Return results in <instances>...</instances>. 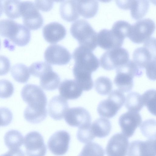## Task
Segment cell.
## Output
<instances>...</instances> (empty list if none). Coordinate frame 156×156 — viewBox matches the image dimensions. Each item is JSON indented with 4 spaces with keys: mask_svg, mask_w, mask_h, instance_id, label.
<instances>
[{
    "mask_svg": "<svg viewBox=\"0 0 156 156\" xmlns=\"http://www.w3.org/2000/svg\"><path fill=\"white\" fill-rule=\"evenodd\" d=\"M133 61L140 68L146 69V73L155 71V38L150 37L143 47L136 48L133 54Z\"/></svg>",
    "mask_w": 156,
    "mask_h": 156,
    "instance_id": "1",
    "label": "cell"
},
{
    "mask_svg": "<svg viewBox=\"0 0 156 156\" xmlns=\"http://www.w3.org/2000/svg\"><path fill=\"white\" fill-rule=\"evenodd\" d=\"M70 32L80 46L92 51L97 47V34L86 20L80 19L74 22L70 27Z\"/></svg>",
    "mask_w": 156,
    "mask_h": 156,
    "instance_id": "2",
    "label": "cell"
},
{
    "mask_svg": "<svg viewBox=\"0 0 156 156\" xmlns=\"http://www.w3.org/2000/svg\"><path fill=\"white\" fill-rule=\"evenodd\" d=\"M21 95L29 109L42 112H47V99L41 88L37 85L28 84L22 89Z\"/></svg>",
    "mask_w": 156,
    "mask_h": 156,
    "instance_id": "3",
    "label": "cell"
},
{
    "mask_svg": "<svg viewBox=\"0 0 156 156\" xmlns=\"http://www.w3.org/2000/svg\"><path fill=\"white\" fill-rule=\"evenodd\" d=\"M125 97L122 92L118 90L112 91L108 98L98 104L97 111L100 116L107 118L115 116L124 105Z\"/></svg>",
    "mask_w": 156,
    "mask_h": 156,
    "instance_id": "4",
    "label": "cell"
},
{
    "mask_svg": "<svg viewBox=\"0 0 156 156\" xmlns=\"http://www.w3.org/2000/svg\"><path fill=\"white\" fill-rule=\"evenodd\" d=\"M20 12L24 24L29 29L36 30L42 26L44 23L43 17L32 2H21Z\"/></svg>",
    "mask_w": 156,
    "mask_h": 156,
    "instance_id": "5",
    "label": "cell"
},
{
    "mask_svg": "<svg viewBox=\"0 0 156 156\" xmlns=\"http://www.w3.org/2000/svg\"><path fill=\"white\" fill-rule=\"evenodd\" d=\"M75 61L74 66L92 73L99 66L98 58L92 51L80 46L76 48L73 54Z\"/></svg>",
    "mask_w": 156,
    "mask_h": 156,
    "instance_id": "6",
    "label": "cell"
},
{
    "mask_svg": "<svg viewBox=\"0 0 156 156\" xmlns=\"http://www.w3.org/2000/svg\"><path fill=\"white\" fill-rule=\"evenodd\" d=\"M127 50L122 48L108 50L104 53L100 59L101 66L107 70H111L126 63L129 60Z\"/></svg>",
    "mask_w": 156,
    "mask_h": 156,
    "instance_id": "7",
    "label": "cell"
},
{
    "mask_svg": "<svg viewBox=\"0 0 156 156\" xmlns=\"http://www.w3.org/2000/svg\"><path fill=\"white\" fill-rule=\"evenodd\" d=\"M155 28L154 22L151 19L140 20L131 26L128 38L135 44L144 43L151 37Z\"/></svg>",
    "mask_w": 156,
    "mask_h": 156,
    "instance_id": "8",
    "label": "cell"
},
{
    "mask_svg": "<svg viewBox=\"0 0 156 156\" xmlns=\"http://www.w3.org/2000/svg\"><path fill=\"white\" fill-rule=\"evenodd\" d=\"M35 76L40 79V85L46 90L51 91L56 89L60 81L58 74L53 71L51 66L44 62L39 68Z\"/></svg>",
    "mask_w": 156,
    "mask_h": 156,
    "instance_id": "9",
    "label": "cell"
},
{
    "mask_svg": "<svg viewBox=\"0 0 156 156\" xmlns=\"http://www.w3.org/2000/svg\"><path fill=\"white\" fill-rule=\"evenodd\" d=\"M24 145L27 155L44 156L47 148L43 138L38 132L33 131L27 133L24 139Z\"/></svg>",
    "mask_w": 156,
    "mask_h": 156,
    "instance_id": "10",
    "label": "cell"
},
{
    "mask_svg": "<svg viewBox=\"0 0 156 156\" xmlns=\"http://www.w3.org/2000/svg\"><path fill=\"white\" fill-rule=\"evenodd\" d=\"M64 118L66 123L71 126L80 128L91 124V117L90 113L82 107L68 108Z\"/></svg>",
    "mask_w": 156,
    "mask_h": 156,
    "instance_id": "11",
    "label": "cell"
},
{
    "mask_svg": "<svg viewBox=\"0 0 156 156\" xmlns=\"http://www.w3.org/2000/svg\"><path fill=\"white\" fill-rule=\"evenodd\" d=\"M70 140L69 134L66 131L61 130L54 133L48 142L49 150L54 154L63 155L68 151Z\"/></svg>",
    "mask_w": 156,
    "mask_h": 156,
    "instance_id": "12",
    "label": "cell"
},
{
    "mask_svg": "<svg viewBox=\"0 0 156 156\" xmlns=\"http://www.w3.org/2000/svg\"><path fill=\"white\" fill-rule=\"evenodd\" d=\"M45 60L52 65H63L70 61L71 56L69 51L65 48L59 44L49 46L44 53Z\"/></svg>",
    "mask_w": 156,
    "mask_h": 156,
    "instance_id": "13",
    "label": "cell"
},
{
    "mask_svg": "<svg viewBox=\"0 0 156 156\" xmlns=\"http://www.w3.org/2000/svg\"><path fill=\"white\" fill-rule=\"evenodd\" d=\"M142 122V118L139 113L130 111L122 114L119 119V124L122 133L128 138L133 136Z\"/></svg>",
    "mask_w": 156,
    "mask_h": 156,
    "instance_id": "14",
    "label": "cell"
},
{
    "mask_svg": "<svg viewBox=\"0 0 156 156\" xmlns=\"http://www.w3.org/2000/svg\"><path fill=\"white\" fill-rule=\"evenodd\" d=\"M129 145L128 138L122 133H117L109 140L106 148V153L108 156H126Z\"/></svg>",
    "mask_w": 156,
    "mask_h": 156,
    "instance_id": "15",
    "label": "cell"
},
{
    "mask_svg": "<svg viewBox=\"0 0 156 156\" xmlns=\"http://www.w3.org/2000/svg\"><path fill=\"white\" fill-rule=\"evenodd\" d=\"M156 140L149 139L145 141L135 140L129 144L128 156H156Z\"/></svg>",
    "mask_w": 156,
    "mask_h": 156,
    "instance_id": "16",
    "label": "cell"
},
{
    "mask_svg": "<svg viewBox=\"0 0 156 156\" xmlns=\"http://www.w3.org/2000/svg\"><path fill=\"white\" fill-rule=\"evenodd\" d=\"M124 41V40L118 37L111 30L103 29L97 34V44L104 50L121 47Z\"/></svg>",
    "mask_w": 156,
    "mask_h": 156,
    "instance_id": "17",
    "label": "cell"
},
{
    "mask_svg": "<svg viewBox=\"0 0 156 156\" xmlns=\"http://www.w3.org/2000/svg\"><path fill=\"white\" fill-rule=\"evenodd\" d=\"M5 145L9 149L7 155H23L20 147L23 143L24 139L22 134L16 130H11L6 133L4 136Z\"/></svg>",
    "mask_w": 156,
    "mask_h": 156,
    "instance_id": "18",
    "label": "cell"
},
{
    "mask_svg": "<svg viewBox=\"0 0 156 156\" xmlns=\"http://www.w3.org/2000/svg\"><path fill=\"white\" fill-rule=\"evenodd\" d=\"M43 34L44 39L47 42L55 44L65 37L66 30L62 24L57 22H53L44 27Z\"/></svg>",
    "mask_w": 156,
    "mask_h": 156,
    "instance_id": "19",
    "label": "cell"
},
{
    "mask_svg": "<svg viewBox=\"0 0 156 156\" xmlns=\"http://www.w3.org/2000/svg\"><path fill=\"white\" fill-rule=\"evenodd\" d=\"M68 108L69 105L66 99L61 96H55L49 101L48 105L49 114L55 120H61Z\"/></svg>",
    "mask_w": 156,
    "mask_h": 156,
    "instance_id": "20",
    "label": "cell"
},
{
    "mask_svg": "<svg viewBox=\"0 0 156 156\" xmlns=\"http://www.w3.org/2000/svg\"><path fill=\"white\" fill-rule=\"evenodd\" d=\"M61 96L67 100L76 99L81 95L83 90L75 80H65L58 88Z\"/></svg>",
    "mask_w": 156,
    "mask_h": 156,
    "instance_id": "21",
    "label": "cell"
},
{
    "mask_svg": "<svg viewBox=\"0 0 156 156\" xmlns=\"http://www.w3.org/2000/svg\"><path fill=\"white\" fill-rule=\"evenodd\" d=\"M23 24L9 19L0 20V35L8 38L12 43L15 40Z\"/></svg>",
    "mask_w": 156,
    "mask_h": 156,
    "instance_id": "22",
    "label": "cell"
},
{
    "mask_svg": "<svg viewBox=\"0 0 156 156\" xmlns=\"http://www.w3.org/2000/svg\"><path fill=\"white\" fill-rule=\"evenodd\" d=\"M116 73L114 82L119 90L125 93L131 91L133 86L134 76L126 71L119 69H116Z\"/></svg>",
    "mask_w": 156,
    "mask_h": 156,
    "instance_id": "23",
    "label": "cell"
},
{
    "mask_svg": "<svg viewBox=\"0 0 156 156\" xmlns=\"http://www.w3.org/2000/svg\"><path fill=\"white\" fill-rule=\"evenodd\" d=\"M60 12L62 18L68 22H72L77 19L80 14L77 3L74 0H66L60 6Z\"/></svg>",
    "mask_w": 156,
    "mask_h": 156,
    "instance_id": "24",
    "label": "cell"
},
{
    "mask_svg": "<svg viewBox=\"0 0 156 156\" xmlns=\"http://www.w3.org/2000/svg\"><path fill=\"white\" fill-rule=\"evenodd\" d=\"M76 3L79 14L85 18H92L98 12L99 4L97 0H82Z\"/></svg>",
    "mask_w": 156,
    "mask_h": 156,
    "instance_id": "25",
    "label": "cell"
},
{
    "mask_svg": "<svg viewBox=\"0 0 156 156\" xmlns=\"http://www.w3.org/2000/svg\"><path fill=\"white\" fill-rule=\"evenodd\" d=\"M73 71L75 80L83 90L88 91L92 88L94 84L91 76L92 73L74 66Z\"/></svg>",
    "mask_w": 156,
    "mask_h": 156,
    "instance_id": "26",
    "label": "cell"
},
{
    "mask_svg": "<svg viewBox=\"0 0 156 156\" xmlns=\"http://www.w3.org/2000/svg\"><path fill=\"white\" fill-rule=\"evenodd\" d=\"M91 127L95 137L103 138L109 135L111 130L112 126L109 120L100 118L93 122L91 125Z\"/></svg>",
    "mask_w": 156,
    "mask_h": 156,
    "instance_id": "27",
    "label": "cell"
},
{
    "mask_svg": "<svg viewBox=\"0 0 156 156\" xmlns=\"http://www.w3.org/2000/svg\"><path fill=\"white\" fill-rule=\"evenodd\" d=\"M149 6L148 0H134L130 9L132 18L135 20L141 19L147 12Z\"/></svg>",
    "mask_w": 156,
    "mask_h": 156,
    "instance_id": "28",
    "label": "cell"
},
{
    "mask_svg": "<svg viewBox=\"0 0 156 156\" xmlns=\"http://www.w3.org/2000/svg\"><path fill=\"white\" fill-rule=\"evenodd\" d=\"M11 72L15 80L21 83L27 82L30 76L29 69L22 63H18L14 65L11 68Z\"/></svg>",
    "mask_w": 156,
    "mask_h": 156,
    "instance_id": "29",
    "label": "cell"
},
{
    "mask_svg": "<svg viewBox=\"0 0 156 156\" xmlns=\"http://www.w3.org/2000/svg\"><path fill=\"white\" fill-rule=\"evenodd\" d=\"M125 100V107L129 111L139 112L144 105L141 95L136 92L129 93Z\"/></svg>",
    "mask_w": 156,
    "mask_h": 156,
    "instance_id": "30",
    "label": "cell"
},
{
    "mask_svg": "<svg viewBox=\"0 0 156 156\" xmlns=\"http://www.w3.org/2000/svg\"><path fill=\"white\" fill-rule=\"evenodd\" d=\"M21 2L20 0H5L4 3V9L7 16L16 19L21 16L20 12Z\"/></svg>",
    "mask_w": 156,
    "mask_h": 156,
    "instance_id": "31",
    "label": "cell"
},
{
    "mask_svg": "<svg viewBox=\"0 0 156 156\" xmlns=\"http://www.w3.org/2000/svg\"><path fill=\"white\" fill-rule=\"evenodd\" d=\"M95 89L96 92L102 95H106L110 93L112 88V83L108 77L101 76L95 81Z\"/></svg>",
    "mask_w": 156,
    "mask_h": 156,
    "instance_id": "32",
    "label": "cell"
},
{
    "mask_svg": "<svg viewBox=\"0 0 156 156\" xmlns=\"http://www.w3.org/2000/svg\"><path fill=\"white\" fill-rule=\"evenodd\" d=\"M131 26L127 21L119 20L114 23L111 30L117 37L124 40L126 37H128Z\"/></svg>",
    "mask_w": 156,
    "mask_h": 156,
    "instance_id": "33",
    "label": "cell"
},
{
    "mask_svg": "<svg viewBox=\"0 0 156 156\" xmlns=\"http://www.w3.org/2000/svg\"><path fill=\"white\" fill-rule=\"evenodd\" d=\"M144 105L146 106L149 111L155 115L156 90L151 89L145 92L141 95Z\"/></svg>",
    "mask_w": 156,
    "mask_h": 156,
    "instance_id": "34",
    "label": "cell"
},
{
    "mask_svg": "<svg viewBox=\"0 0 156 156\" xmlns=\"http://www.w3.org/2000/svg\"><path fill=\"white\" fill-rule=\"evenodd\" d=\"M142 134L149 139H156V120L154 119L145 120L140 127Z\"/></svg>",
    "mask_w": 156,
    "mask_h": 156,
    "instance_id": "35",
    "label": "cell"
},
{
    "mask_svg": "<svg viewBox=\"0 0 156 156\" xmlns=\"http://www.w3.org/2000/svg\"><path fill=\"white\" fill-rule=\"evenodd\" d=\"M104 154V150L101 146L97 143L90 142L84 146L79 155L102 156Z\"/></svg>",
    "mask_w": 156,
    "mask_h": 156,
    "instance_id": "36",
    "label": "cell"
},
{
    "mask_svg": "<svg viewBox=\"0 0 156 156\" xmlns=\"http://www.w3.org/2000/svg\"><path fill=\"white\" fill-rule=\"evenodd\" d=\"M90 125L78 128L76 136L77 139L83 143H87L91 142L95 138Z\"/></svg>",
    "mask_w": 156,
    "mask_h": 156,
    "instance_id": "37",
    "label": "cell"
},
{
    "mask_svg": "<svg viewBox=\"0 0 156 156\" xmlns=\"http://www.w3.org/2000/svg\"><path fill=\"white\" fill-rule=\"evenodd\" d=\"M14 91L12 84L9 80L2 79L0 80V98H7L11 97Z\"/></svg>",
    "mask_w": 156,
    "mask_h": 156,
    "instance_id": "38",
    "label": "cell"
},
{
    "mask_svg": "<svg viewBox=\"0 0 156 156\" xmlns=\"http://www.w3.org/2000/svg\"><path fill=\"white\" fill-rule=\"evenodd\" d=\"M12 114L8 108H0V126H5L10 123L12 119Z\"/></svg>",
    "mask_w": 156,
    "mask_h": 156,
    "instance_id": "39",
    "label": "cell"
},
{
    "mask_svg": "<svg viewBox=\"0 0 156 156\" xmlns=\"http://www.w3.org/2000/svg\"><path fill=\"white\" fill-rule=\"evenodd\" d=\"M53 0H35V5L38 9L45 12L51 9L53 6Z\"/></svg>",
    "mask_w": 156,
    "mask_h": 156,
    "instance_id": "40",
    "label": "cell"
},
{
    "mask_svg": "<svg viewBox=\"0 0 156 156\" xmlns=\"http://www.w3.org/2000/svg\"><path fill=\"white\" fill-rule=\"evenodd\" d=\"M10 68V63L9 59L4 56L0 55V76L8 73Z\"/></svg>",
    "mask_w": 156,
    "mask_h": 156,
    "instance_id": "41",
    "label": "cell"
},
{
    "mask_svg": "<svg viewBox=\"0 0 156 156\" xmlns=\"http://www.w3.org/2000/svg\"><path fill=\"white\" fill-rule=\"evenodd\" d=\"M134 0H115L117 6L123 10L130 9Z\"/></svg>",
    "mask_w": 156,
    "mask_h": 156,
    "instance_id": "42",
    "label": "cell"
},
{
    "mask_svg": "<svg viewBox=\"0 0 156 156\" xmlns=\"http://www.w3.org/2000/svg\"><path fill=\"white\" fill-rule=\"evenodd\" d=\"M3 6L1 2H0V17L2 15L3 12Z\"/></svg>",
    "mask_w": 156,
    "mask_h": 156,
    "instance_id": "43",
    "label": "cell"
},
{
    "mask_svg": "<svg viewBox=\"0 0 156 156\" xmlns=\"http://www.w3.org/2000/svg\"><path fill=\"white\" fill-rule=\"evenodd\" d=\"M99 1L104 2V3H108L110 2L112 0H98Z\"/></svg>",
    "mask_w": 156,
    "mask_h": 156,
    "instance_id": "44",
    "label": "cell"
},
{
    "mask_svg": "<svg viewBox=\"0 0 156 156\" xmlns=\"http://www.w3.org/2000/svg\"><path fill=\"white\" fill-rule=\"evenodd\" d=\"M54 1L57 2H61L64 1L65 0H53Z\"/></svg>",
    "mask_w": 156,
    "mask_h": 156,
    "instance_id": "45",
    "label": "cell"
},
{
    "mask_svg": "<svg viewBox=\"0 0 156 156\" xmlns=\"http://www.w3.org/2000/svg\"><path fill=\"white\" fill-rule=\"evenodd\" d=\"M74 0L76 1V2H78L80 1L81 0Z\"/></svg>",
    "mask_w": 156,
    "mask_h": 156,
    "instance_id": "46",
    "label": "cell"
},
{
    "mask_svg": "<svg viewBox=\"0 0 156 156\" xmlns=\"http://www.w3.org/2000/svg\"><path fill=\"white\" fill-rule=\"evenodd\" d=\"M1 41H0V48H1Z\"/></svg>",
    "mask_w": 156,
    "mask_h": 156,
    "instance_id": "47",
    "label": "cell"
},
{
    "mask_svg": "<svg viewBox=\"0 0 156 156\" xmlns=\"http://www.w3.org/2000/svg\"><path fill=\"white\" fill-rule=\"evenodd\" d=\"M3 0H0V2H1Z\"/></svg>",
    "mask_w": 156,
    "mask_h": 156,
    "instance_id": "48",
    "label": "cell"
}]
</instances>
